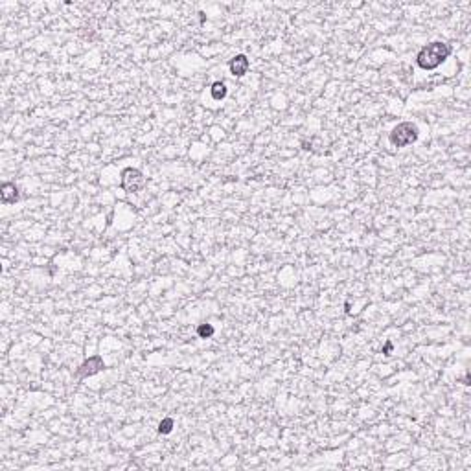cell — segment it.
Here are the masks:
<instances>
[{"instance_id": "30bf717a", "label": "cell", "mask_w": 471, "mask_h": 471, "mask_svg": "<svg viewBox=\"0 0 471 471\" xmlns=\"http://www.w3.org/2000/svg\"><path fill=\"white\" fill-rule=\"evenodd\" d=\"M390 348H392V344L387 343V346H385V355H390V353H389V352H390Z\"/></svg>"}, {"instance_id": "ba28073f", "label": "cell", "mask_w": 471, "mask_h": 471, "mask_svg": "<svg viewBox=\"0 0 471 471\" xmlns=\"http://www.w3.org/2000/svg\"><path fill=\"white\" fill-rule=\"evenodd\" d=\"M171 429H173V420L171 418H166V420H162L159 423V433H162V435L171 433Z\"/></svg>"}, {"instance_id": "52a82bcc", "label": "cell", "mask_w": 471, "mask_h": 471, "mask_svg": "<svg viewBox=\"0 0 471 471\" xmlns=\"http://www.w3.org/2000/svg\"><path fill=\"white\" fill-rule=\"evenodd\" d=\"M210 92H212V98H214V100H223V98L227 96V87H225V83L215 81L214 85H212Z\"/></svg>"}, {"instance_id": "7a4b0ae2", "label": "cell", "mask_w": 471, "mask_h": 471, "mask_svg": "<svg viewBox=\"0 0 471 471\" xmlns=\"http://www.w3.org/2000/svg\"><path fill=\"white\" fill-rule=\"evenodd\" d=\"M418 138V127L412 122H403V124L396 125L390 133V142L396 147H405L409 144L416 142Z\"/></svg>"}, {"instance_id": "277c9868", "label": "cell", "mask_w": 471, "mask_h": 471, "mask_svg": "<svg viewBox=\"0 0 471 471\" xmlns=\"http://www.w3.org/2000/svg\"><path fill=\"white\" fill-rule=\"evenodd\" d=\"M101 368H105V365H103V359H101L100 355H94V357H91L88 361H85L81 366H79L78 375H79V377H87V375H94L96 372H100Z\"/></svg>"}, {"instance_id": "3957f363", "label": "cell", "mask_w": 471, "mask_h": 471, "mask_svg": "<svg viewBox=\"0 0 471 471\" xmlns=\"http://www.w3.org/2000/svg\"><path fill=\"white\" fill-rule=\"evenodd\" d=\"M146 184V177L140 169L137 168H125L122 171V188L129 193H137L138 190H142Z\"/></svg>"}, {"instance_id": "6da1fadb", "label": "cell", "mask_w": 471, "mask_h": 471, "mask_svg": "<svg viewBox=\"0 0 471 471\" xmlns=\"http://www.w3.org/2000/svg\"><path fill=\"white\" fill-rule=\"evenodd\" d=\"M449 54H451V46L445 44V42H431V44L423 46L420 52H418L416 55V63L420 69L423 70H433L436 69V66H440V64L444 63L445 59L449 57Z\"/></svg>"}, {"instance_id": "8992f818", "label": "cell", "mask_w": 471, "mask_h": 471, "mask_svg": "<svg viewBox=\"0 0 471 471\" xmlns=\"http://www.w3.org/2000/svg\"><path fill=\"white\" fill-rule=\"evenodd\" d=\"M0 197H2V203L9 205V203H15L18 199V190L13 183H4L2 184V190H0Z\"/></svg>"}, {"instance_id": "9c48e42d", "label": "cell", "mask_w": 471, "mask_h": 471, "mask_svg": "<svg viewBox=\"0 0 471 471\" xmlns=\"http://www.w3.org/2000/svg\"><path fill=\"white\" fill-rule=\"evenodd\" d=\"M197 333H199V337L201 339H208L214 335V328H212L210 324H201L199 328H197Z\"/></svg>"}, {"instance_id": "5b68a950", "label": "cell", "mask_w": 471, "mask_h": 471, "mask_svg": "<svg viewBox=\"0 0 471 471\" xmlns=\"http://www.w3.org/2000/svg\"><path fill=\"white\" fill-rule=\"evenodd\" d=\"M249 66H251V64H249V59L243 54L236 55V57L230 61V72H232L234 76H238V78H241V76L247 74Z\"/></svg>"}]
</instances>
